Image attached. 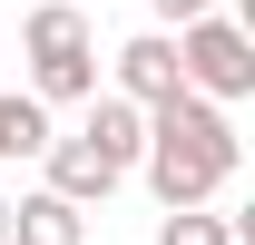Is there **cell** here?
Returning <instances> with one entry per match:
<instances>
[{
    "label": "cell",
    "instance_id": "9c48e42d",
    "mask_svg": "<svg viewBox=\"0 0 255 245\" xmlns=\"http://www.w3.org/2000/svg\"><path fill=\"white\" fill-rule=\"evenodd\" d=\"M157 245H246V216H226V206H187V216H167Z\"/></svg>",
    "mask_w": 255,
    "mask_h": 245
},
{
    "label": "cell",
    "instance_id": "8992f818",
    "mask_svg": "<svg viewBox=\"0 0 255 245\" xmlns=\"http://www.w3.org/2000/svg\"><path fill=\"white\" fill-rule=\"evenodd\" d=\"M79 147H89L98 167H118V177H128V167L147 157V118H137L128 98H108V89H98V98H89V127H79Z\"/></svg>",
    "mask_w": 255,
    "mask_h": 245
},
{
    "label": "cell",
    "instance_id": "6da1fadb",
    "mask_svg": "<svg viewBox=\"0 0 255 245\" xmlns=\"http://www.w3.org/2000/svg\"><path fill=\"white\" fill-rule=\"evenodd\" d=\"M236 167H246V137H236L226 108H206V98H167V108H147V157H137V177H147V196H157L167 216L216 206Z\"/></svg>",
    "mask_w": 255,
    "mask_h": 245
},
{
    "label": "cell",
    "instance_id": "277c9868",
    "mask_svg": "<svg viewBox=\"0 0 255 245\" xmlns=\"http://www.w3.org/2000/svg\"><path fill=\"white\" fill-rule=\"evenodd\" d=\"M108 98H128L137 118L167 108V98H187V79H177V39H167V30H137L118 59H108Z\"/></svg>",
    "mask_w": 255,
    "mask_h": 245
},
{
    "label": "cell",
    "instance_id": "7a4b0ae2",
    "mask_svg": "<svg viewBox=\"0 0 255 245\" xmlns=\"http://www.w3.org/2000/svg\"><path fill=\"white\" fill-rule=\"evenodd\" d=\"M20 49H30V98L39 108H89L98 98V30L79 0H39L20 20Z\"/></svg>",
    "mask_w": 255,
    "mask_h": 245
},
{
    "label": "cell",
    "instance_id": "52a82bcc",
    "mask_svg": "<svg viewBox=\"0 0 255 245\" xmlns=\"http://www.w3.org/2000/svg\"><path fill=\"white\" fill-rule=\"evenodd\" d=\"M10 245H89V216L59 206L49 186H30V196H10Z\"/></svg>",
    "mask_w": 255,
    "mask_h": 245
},
{
    "label": "cell",
    "instance_id": "ba28073f",
    "mask_svg": "<svg viewBox=\"0 0 255 245\" xmlns=\"http://www.w3.org/2000/svg\"><path fill=\"white\" fill-rule=\"evenodd\" d=\"M49 137H59V127H49V108H39L30 89H0V157H39Z\"/></svg>",
    "mask_w": 255,
    "mask_h": 245
},
{
    "label": "cell",
    "instance_id": "3957f363",
    "mask_svg": "<svg viewBox=\"0 0 255 245\" xmlns=\"http://www.w3.org/2000/svg\"><path fill=\"white\" fill-rule=\"evenodd\" d=\"M177 79H187V98H206V108H236V98L255 89V39H246V20H226V10L187 20V30H177Z\"/></svg>",
    "mask_w": 255,
    "mask_h": 245
},
{
    "label": "cell",
    "instance_id": "30bf717a",
    "mask_svg": "<svg viewBox=\"0 0 255 245\" xmlns=\"http://www.w3.org/2000/svg\"><path fill=\"white\" fill-rule=\"evenodd\" d=\"M206 10H216V0H157V20H167V30H187V20H206Z\"/></svg>",
    "mask_w": 255,
    "mask_h": 245
},
{
    "label": "cell",
    "instance_id": "5b68a950",
    "mask_svg": "<svg viewBox=\"0 0 255 245\" xmlns=\"http://www.w3.org/2000/svg\"><path fill=\"white\" fill-rule=\"evenodd\" d=\"M39 186H49V196H59V206H108V186H118V167H98L89 147H79V137H49V147H39Z\"/></svg>",
    "mask_w": 255,
    "mask_h": 245
},
{
    "label": "cell",
    "instance_id": "8fae6325",
    "mask_svg": "<svg viewBox=\"0 0 255 245\" xmlns=\"http://www.w3.org/2000/svg\"><path fill=\"white\" fill-rule=\"evenodd\" d=\"M0 245H10V196H0Z\"/></svg>",
    "mask_w": 255,
    "mask_h": 245
}]
</instances>
